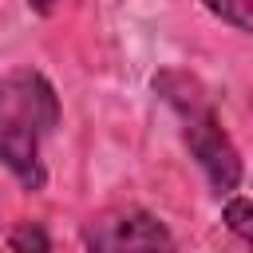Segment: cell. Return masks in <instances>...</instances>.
Here are the masks:
<instances>
[{"mask_svg":"<svg viewBox=\"0 0 253 253\" xmlns=\"http://www.w3.org/2000/svg\"><path fill=\"white\" fill-rule=\"evenodd\" d=\"M63 119L55 83L40 67H12L0 75V162L32 194L47 186L43 142Z\"/></svg>","mask_w":253,"mask_h":253,"instance_id":"6da1fadb","label":"cell"},{"mask_svg":"<svg viewBox=\"0 0 253 253\" xmlns=\"http://www.w3.org/2000/svg\"><path fill=\"white\" fill-rule=\"evenodd\" d=\"M154 95L174 111L178 119V130H182V142L190 150V158L202 166L210 190L217 198H233V190L241 186V154L229 138V130L221 126V115L213 107V95L206 91V83L182 67H162L154 71L150 79Z\"/></svg>","mask_w":253,"mask_h":253,"instance_id":"7a4b0ae2","label":"cell"},{"mask_svg":"<svg viewBox=\"0 0 253 253\" xmlns=\"http://www.w3.org/2000/svg\"><path fill=\"white\" fill-rule=\"evenodd\" d=\"M87 253H178L166 221L142 206H115L83 225Z\"/></svg>","mask_w":253,"mask_h":253,"instance_id":"3957f363","label":"cell"},{"mask_svg":"<svg viewBox=\"0 0 253 253\" xmlns=\"http://www.w3.org/2000/svg\"><path fill=\"white\" fill-rule=\"evenodd\" d=\"M8 253H51V237L43 221H16L8 229Z\"/></svg>","mask_w":253,"mask_h":253,"instance_id":"277c9868","label":"cell"},{"mask_svg":"<svg viewBox=\"0 0 253 253\" xmlns=\"http://www.w3.org/2000/svg\"><path fill=\"white\" fill-rule=\"evenodd\" d=\"M202 8L210 16H217L221 24L253 36V0H202Z\"/></svg>","mask_w":253,"mask_h":253,"instance_id":"5b68a950","label":"cell"},{"mask_svg":"<svg viewBox=\"0 0 253 253\" xmlns=\"http://www.w3.org/2000/svg\"><path fill=\"white\" fill-rule=\"evenodd\" d=\"M221 221H225V229L233 233V237H241L245 245H253V202L249 198H229L225 206H221Z\"/></svg>","mask_w":253,"mask_h":253,"instance_id":"8992f818","label":"cell"},{"mask_svg":"<svg viewBox=\"0 0 253 253\" xmlns=\"http://www.w3.org/2000/svg\"><path fill=\"white\" fill-rule=\"evenodd\" d=\"M55 4H59V0H28V8H32V12H40V16H47Z\"/></svg>","mask_w":253,"mask_h":253,"instance_id":"52a82bcc","label":"cell"}]
</instances>
